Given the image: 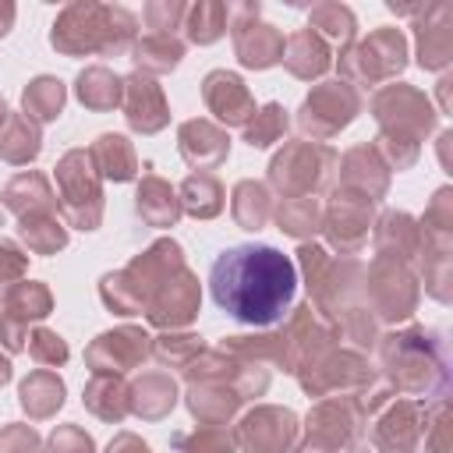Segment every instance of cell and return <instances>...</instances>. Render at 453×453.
I'll list each match as a JSON object with an SVG mask.
<instances>
[{"mask_svg":"<svg viewBox=\"0 0 453 453\" xmlns=\"http://www.w3.org/2000/svg\"><path fill=\"white\" fill-rule=\"evenodd\" d=\"M209 294L230 319L244 326H273L297 294V269L273 244H234L212 262Z\"/></svg>","mask_w":453,"mask_h":453,"instance_id":"6da1fadb","label":"cell"},{"mask_svg":"<svg viewBox=\"0 0 453 453\" xmlns=\"http://www.w3.org/2000/svg\"><path fill=\"white\" fill-rule=\"evenodd\" d=\"M453 57V4H425L418 25V60L428 71L446 67Z\"/></svg>","mask_w":453,"mask_h":453,"instance_id":"7a4b0ae2","label":"cell"},{"mask_svg":"<svg viewBox=\"0 0 453 453\" xmlns=\"http://www.w3.org/2000/svg\"><path fill=\"white\" fill-rule=\"evenodd\" d=\"M21 400L25 407H32L35 414H50L53 403H60V382L50 375H35L32 382L21 386Z\"/></svg>","mask_w":453,"mask_h":453,"instance_id":"3957f363","label":"cell"},{"mask_svg":"<svg viewBox=\"0 0 453 453\" xmlns=\"http://www.w3.org/2000/svg\"><path fill=\"white\" fill-rule=\"evenodd\" d=\"M60 99H64V92H60V85L50 81V78L35 81L32 92H25V103H32V106L39 110V117H53V113L60 110Z\"/></svg>","mask_w":453,"mask_h":453,"instance_id":"277c9868","label":"cell"},{"mask_svg":"<svg viewBox=\"0 0 453 453\" xmlns=\"http://www.w3.org/2000/svg\"><path fill=\"white\" fill-rule=\"evenodd\" d=\"M425 453H449V421H446V403L435 407L432 425H425Z\"/></svg>","mask_w":453,"mask_h":453,"instance_id":"5b68a950","label":"cell"}]
</instances>
